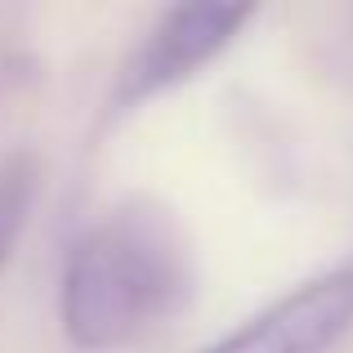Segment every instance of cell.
Returning <instances> with one entry per match:
<instances>
[{"instance_id": "obj_3", "label": "cell", "mask_w": 353, "mask_h": 353, "mask_svg": "<svg viewBox=\"0 0 353 353\" xmlns=\"http://www.w3.org/2000/svg\"><path fill=\"white\" fill-rule=\"evenodd\" d=\"M349 327L353 268H331L201 353H327L340 336H349Z\"/></svg>"}, {"instance_id": "obj_2", "label": "cell", "mask_w": 353, "mask_h": 353, "mask_svg": "<svg viewBox=\"0 0 353 353\" xmlns=\"http://www.w3.org/2000/svg\"><path fill=\"white\" fill-rule=\"evenodd\" d=\"M250 5H174L148 27V36L134 45L117 72V108H134L161 90L188 81L197 68L228 50L250 23Z\"/></svg>"}, {"instance_id": "obj_1", "label": "cell", "mask_w": 353, "mask_h": 353, "mask_svg": "<svg viewBox=\"0 0 353 353\" xmlns=\"http://www.w3.org/2000/svg\"><path fill=\"white\" fill-rule=\"evenodd\" d=\"M192 291V264L161 210L130 206L77 237L63 264L59 313L77 349H121L174 313Z\"/></svg>"}, {"instance_id": "obj_4", "label": "cell", "mask_w": 353, "mask_h": 353, "mask_svg": "<svg viewBox=\"0 0 353 353\" xmlns=\"http://www.w3.org/2000/svg\"><path fill=\"white\" fill-rule=\"evenodd\" d=\"M41 192V161L36 152H9L0 161V268L18 250V237L32 224V206Z\"/></svg>"}]
</instances>
